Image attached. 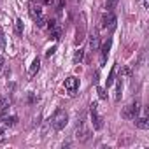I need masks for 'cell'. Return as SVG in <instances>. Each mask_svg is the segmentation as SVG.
<instances>
[{
  "instance_id": "cell-25",
  "label": "cell",
  "mask_w": 149,
  "mask_h": 149,
  "mask_svg": "<svg viewBox=\"0 0 149 149\" xmlns=\"http://www.w3.org/2000/svg\"><path fill=\"white\" fill-rule=\"evenodd\" d=\"M2 133H4V128H0V135H2Z\"/></svg>"
},
{
  "instance_id": "cell-8",
  "label": "cell",
  "mask_w": 149,
  "mask_h": 149,
  "mask_svg": "<svg viewBox=\"0 0 149 149\" xmlns=\"http://www.w3.org/2000/svg\"><path fill=\"white\" fill-rule=\"evenodd\" d=\"M39 68H40V60H39V58H35V60L32 61V65L28 67V77H33L35 74L39 72Z\"/></svg>"
},
{
  "instance_id": "cell-17",
  "label": "cell",
  "mask_w": 149,
  "mask_h": 149,
  "mask_svg": "<svg viewBox=\"0 0 149 149\" xmlns=\"http://www.w3.org/2000/svg\"><path fill=\"white\" fill-rule=\"evenodd\" d=\"M114 74H116V67H112V68H111V74H109V77H107V88L114 83Z\"/></svg>"
},
{
  "instance_id": "cell-1",
  "label": "cell",
  "mask_w": 149,
  "mask_h": 149,
  "mask_svg": "<svg viewBox=\"0 0 149 149\" xmlns=\"http://www.w3.org/2000/svg\"><path fill=\"white\" fill-rule=\"evenodd\" d=\"M49 121H51V126H53L54 130H61V128H65V125L68 123V114H67L63 109H56Z\"/></svg>"
},
{
  "instance_id": "cell-3",
  "label": "cell",
  "mask_w": 149,
  "mask_h": 149,
  "mask_svg": "<svg viewBox=\"0 0 149 149\" xmlns=\"http://www.w3.org/2000/svg\"><path fill=\"white\" fill-rule=\"evenodd\" d=\"M139 111H140V104L135 100L133 104H130V105H126V107L123 109L121 116H123L125 119H135V118L139 116Z\"/></svg>"
},
{
  "instance_id": "cell-13",
  "label": "cell",
  "mask_w": 149,
  "mask_h": 149,
  "mask_svg": "<svg viewBox=\"0 0 149 149\" xmlns=\"http://www.w3.org/2000/svg\"><path fill=\"white\" fill-rule=\"evenodd\" d=\"M121 91H123V83H121V77H119V81H118V84H116V100L119 102L121 100Z\"/></svg>"
},
{
  "instance_id": "cell-10",
  "label": "cell",
  "mask_w": 149,
  "mask_h": 149,
  "mask_svg": "<svg viewBox=\"0 0 149 149\" xmlns=\"http://www.w3.org/2000/svg\"><path fill=\"white\" fill-rule=\"evenodd\" d=\"M90 133H91V132H90L86 126H81V130H77V139H79V140H88V139H90Z\"/></svg>"
},
{
  "instance_id": "cell-22",
  "label": "cell",
  "mask_w": 149,
  "mask_h": 149,
  "mask_svg": "<svg viewBox=\"0 0 149 149\" xmlns=\"http://www.w3.org/2000/svg\"><path fill=\"white\" fill-rule=\"evenodd\" d=\"M4 67V56H0V68Z\"/></svg>"
},
{
  "instance_id": "cell-14",
  "label": "cell",
  "mask_w": 149,
  "mask_h": 149,
  "mask_svg": "<svg viewBox=\"0 0 149 149\" xmlns=\"http://www.w3.org/2000/svg\"><path fill=\"white\" fill-rule=\"evenodd\" d=\"M51 35H53V39H54V40H60V37H61V28L56 25V26L51 30Z\"/></svg>"
},
{
  "instance_id": "cell-7",
  "label": "cell",
  "mask_w": 149,
  "mask_h": 149,
  "mask_svg": "<svg viewBox=\"0 0 149 149\" xmlns=\"http://www.w3.org/2000/svg\"><path fill=\"white\" fill-rule=\"evenodd\" d=\"M109 49H111V39H107L104 42V46H102V56H100V63L102 65H105V60L109 56Z\"/></svg>"
},
{
  "instance_id": "cell-23",
  "label": "cell",
  "mask_w": 149,
  "mask_h": 149,
  "mask_svg": "<svg viewBox=\"0 0 149 149\" xmlns=\"http://www.w3.org/2000/svg\"><path fill=\"white\" fill-rule=\"evenodd\" d=\"M144 7H146V9L149 7V0H144Z\"/></svg>"
},
{
  "instance_id": "cell-20",
  "label": "cell",
  "mask_w": 149,
  "mask_h": 149,
  "mask_svg": "<svg viewBox=\"0 0 149 149\" xmlns=\"http://www.w3.org/2000/svg\"><path fill=\"white\" fill-rule=\"evenodd\" d=\"M97 91H98V97H100L102 100H105V98H107V93H105V90H104V88H98Z\"/></svg>"
},
{
  "instance_id": "cell-19",
  "label": "cell",
  "mask_w": 149,
  "mask_h": 149,
  "mask_svg": "<svg viewBox=\"0 0 149 149\" xmlns=\"http://www.w3.org/2000/svg\"><path fill=\"white\" fill-rule=\"evenodd\" d=\"M7 104H9V98H7V97H2V98H0V109H6Z\"/></svg>"
},
{
  "instance_id": "cell-11",
  "label": "cell",
  "mask_w": 149,
  "mask_h": 149,
  "mask_svg": "<svg viewBox=\"0 0 149 149\" xmlns=\"http://www.w3.org/2000/svg\"><path fill=\"white\" fill-rule=\"evenodd\" d=\"M90 49L91 51H97L98 49V33H93L91 39H90Z\"/></svg>"
},
{
  "instance_id": "cell-4",
  "label": "cell",
  "mask_w": 149,
  "mask_h": 149,
  "mask_svg": "<svg viewBox=\"0 0 149 149\" xmlns=\"http://www.w3.org/2000/svg\"><path fill=\"white\" fill-rule=\"evenodd\" d=\"M102 26H104V28H109V30H114V28H116V16H114L111 11H107V13L102 16Z\"/></svg>"
},
{
  "instance_id": "cell-6",
  "label": "cell",
  "mask_w": 149,
  "mask_h": 149,
  "mask_svg": "<svg viewBox=\"0 0 149 149\" xmlns=\"http://www.w3.org/2000/svg\"><path fill=\"white\" fill-rule=\"evenodd\" d=\"M30 16L37 21L39 18H42L44 16V9H42V6H39V4H32L30 6Z\"/></svg>"
},
{
  "instance_id": "cell-2",
  "label": "cell",
  "mask_w": 149,
  "mask_h": 149,
  "mask_svg": "<svg viewBox=\"0 0 149 149\" xmlns=\"http://www.w3.org/2000/svg\"><path fill=\"white\" fill-rule=\"evenodd\" d=\"M90 112H91L93 128H95V130H102V126H104V118L98 114V105H97V102H93V104L90 105Z\"/></svg>"
},
{
  "instance_id": "cell-16",
  "label": "cell",
  "mask_w": 149,
  "mask_h": 149,
  "mask_svg": "<svg viewBox=\"0 0 149 149\" xmlns=\"http://www.w3.org/2000/svg\"><path fill=\"white\" fill-rule=\"evenodd\" d=\"M14 26H16V33L21 35V33H23V28H25V26H23V19H16Z\"/></svg>"
},
{
  "instance_id": "cell-5",
  "label": "cell",
  "mask_w": 149,
  "mask_h": 149,
  "mask_svg": "<svg viewBox=\"0 0 149 149\" xmlns=\"http://www.w3.org/2000/svg\"><path fill=\"white\" fill-rule=\"evenodd\" d=\"M63 86H65L70 93H74V91L79 88V79H77V77H74V76H70V77H67V79H65Z\"/></svg>"
},
{
  "instance_id": "cell-21",
  "label": "cell",
  "mask_w": 149,
  "mask_h": 149,
  "mask_svg": "<svg viewBox=\"0 0 149 149\" xmlns=\"http://www.w3.org/2000/svg\"><path fill=\"white\" fill-rule=\"evenodd\" d=\"M54 51H56V46L49 47V49H47V53H46V56H47V58H49V56H53V54H54Z\"/></svg>"
},
{
  "instance_id": "cell-24",
  "label": "cell",
  "mask_w": 149,
  "mask_h": 149,
  "mask_svg": "<svg viewBox=\"0 0 149 149\" xmlns=\"http://www.w3.org/2000/svg\"><path fill=\"white\" fill-rule=\"evenodd\" d=\"M4 44V39H2V30H0V46Z\"/></svg>"
},
{
  "instance_id": "cell-9",
  "label": "cell",
  "mask_w": 149,
  "mask_h": 149,
  "mask_svg": "<svg viewBox=\"0 0 149 149\" xmlns=\"http://www.w3.org/2000/svg\"><path fill=\"white\" fill-rule=\"evenodd\" d=\"M135 125H137V128H140V130H147V128H149V121H147L146 116H144V118H137V119H135Z\"/></svg>"
},
{
  "instance_id": "cell-12",
  "label": "cell",
  "mask_w": 149,
  "mask_h": 149,
  "mask_svg": "<svg viewBox=\"0 0 149 149\" xmlns=\"http://www.w3.org/2000/svg\"><path fill=\"white\" fill-rule=\"evenodd\" d=\"M83 58H84V49L81 47V49H77V51H76V54H74V63H76V65H77V63H81V61H83Z\"/></svg>"
},
{
  "instance_id": "cell-15",
  "label": "cell",
  "mask_w": 149,
  "mask_h": 149,
  "mask_svg": "<svg viewBox=\"0 0 149 149\" xmlns=\"http://www.w3.org/2000/svg\"><path fill=\"white\" fill-rule=\"evenodd\" d=\"M16 121H18V118H16V116H9V118H6V119H4L6 126H14V125H16Z\"/></svg>"
},
{
  "instance_id": "cell-18",
  "label": "cell",
  "mask_w": 149,
  "mask_h": 149,
  "mask_svg": "<svg viewBox=\"0 0 149 149\" xmlns=\"http://www.w3.org/2000/svg\"><path fill=\"white\" fill-rule=\"evenodd\" d=\"M116 6H118V0H107V4H105V9L112 13V9H114Z\"/></svg>"
}]
</instances>
